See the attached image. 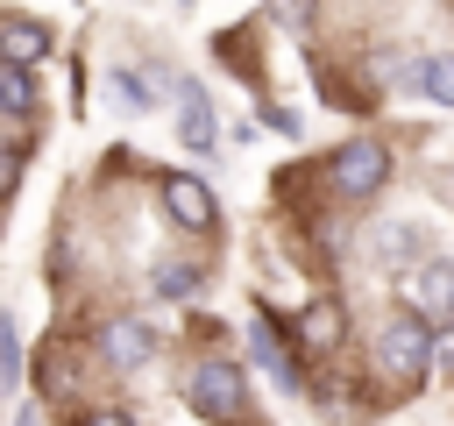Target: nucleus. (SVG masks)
I'll list each match as a JSON object with an SVG mask.
<instances>
[{"label":"nucleus","mask_w":454,"mask_h":426,"mask_svg":"<svg viewBox=\"0 0 454 426\" xmlns=\"http://www.w3.org/2000/svg\"><path fill=\"white\" fill-rule=\"evenodd\" d=\"M433 355H440V334H433L426 312H390V320H383V334H376V362H383V376L419 383V376L433 369Z\"/></svg>","instance_id":"1"},{"label":"nucleus","mask_w":454,"mask_h":426,"mask_svg":"<svg viewBox=\"0 0 454 426\" xmlns=\"http://www.w3.org/2000/svg\"><path fill=\"white\" fill-rule=\"evenodd\" d=\"M184 405H192L206 426H234V419L248 412V376H241L234 362H199L192 383H184Z\"/></svg>","instance_id":"2"},{"label":"nucleus","mask_w":454,"mask_h":426,"mask_svg":"<svg viewBox=\"0 0 454 426\" xmlns=\"http://www.w3.org/2000/svg\"><path fill=\"white\" fill-rule=\"evenodd\" d=\"M383 178H390V156H383L376 142H348V149L333 156V192H348V199H369Z\"/></svg>","instance_id":"3"},{"label":"nucleus","mask_w":454,"mask_h":426,"mask_svg":"<svg viewBox=\"0 0 454 426\" xmlns=\"http://www.w3.org/2000/svg\"><path fill=\"white\" fill-rule=\"evenodd\" d=\"M404 312H454V256H433L404 277Z\"/></svg>","instance_id":"4"},{"label":"nucleus","mask_w":454,"mask_h":426,"mask_svg":"<svg viewBox=\"0 0 454 426\" xmlns=\"http://www.w3.org/2000/svg\"><path fill=\"white\" fill-rule=\"evenodd\" d=\"M163 206H170V220H177V227H192V234H206V227H213V213H220V206H213V192H206L199 178H184V170H177V178H163Z\"/></svg>","instance_id":"5"},{"label":"nucleus","mask_w":454,"mask_h":426,"mask_svg":"<svg viewBox=\"0 0 454 426\" xmlns=\"http://www.w3.org/2000/svg\"><path fill=\"white\" fill-rule=\"evenodd\" d=\"M99 355H106L114 369H142V362L156 355V334H149L142 320H106V327H99Z\"/></svg>","instance_id":"6"},{"label":"nucleus","mask_w":454,"mask_h":426,"mask_svg":"<svg viewBox=\"0 0 454 426\" xmlns=\"http://www.w3.org/2000/svg\"><path fill=\"white\" fill-rule=\"evenodd\" d=\"M340 334H348V312H340L333 298H312V305L298 312V341H305L312 355H326V348H340Z\"/></svg>","instance_id":"7"},{"label":"nucleus","mask_w":454,"mask_h":426,"mask_svg":"<svg viewBox=\"0 0 454 426\" xmlns=\"http://www.w3.org/2000/svg\"><path fill=\"white\" fill-rule=\"evenodd\" d=\"M177 99H184V114H177V135H184V149H213V106H206V92L199 85H177Z\"/></svg>","instance_id":"8"},{"label":"nucleus","mask_w":454,"mask_h":426,"mask_svg":"<svg viewBox=\"0 0 454 426\" xmlns=\"http://www.w3.org/2000/svg\"><path fill=\"white\" fill-rule=\"evenodd\" d=\"M0 50H7V64H35L50 50V28L43 21H0Z\"/></svg>","instance_id":"9"},{"label":"nucleus","mask_w":454,"mask_h":426,"mask_svg":"<svg viewBox=\"0 0 454 426\" xmlns=\"http://www.w3.org/2000/svg\"><path fill=\"white\" fill-rule=\"evenodd\" d=\"M248 348H255V362H262V369H270L284 390H298V369H291V355H284V341H277V327H270V320H255Z\"/></svg>","instance_id":"10"},{"label":"nucleus","mask_w":454,"mask_h":426,"mask_svg":"<svg viewBox=\"0 0 454 426\" xmlns=\"http://www.w3.org/2000/svg\"><path fill=\"white\" fill-rule=\"evenodd\" d=\"M106 92L121 99V114H149V106H156L149 78H135V71H106Z\"/></svg>","instance_id":"11"},{"label":"nucleus","mask_w":454,"mask_h":426,"mask_svg":"<svg viewBox=\"0 0 454 426\" xmlns=\"http://www.w3.org/2000/svg\"><path fill=\"white\" fill-rule=\"evenodd\" d=\"M419 92H426L433 106H454V57H426V64H419Z\"/></svg>","instance_id":"12"},{"label":"nucleus","mask_w":454,"mask_h":426,"mask_svg":"<svg viewBox=\"0 0 454 426\" xmlns=\"http://www.w3.org/2000/svg\"><path fill=\"white\" fill-rule=\"evenodd\" d=\"M376 256H383V263H404V256H419V227H411V220H383V234H376Z\"/></svg>","instance_id":"13"},{"label":"nucleus","mask_w":454,"mask_h":426,"mask_svg":"<svg viewBox=\"0 0 454 426\" xmlns=\"http://www.w3.org/2000/svg\"><path fill=\"white\" fill-rule=\"evenodd\" d=\"M149 291H156V298H192V291H199V270H192V263H156Z\"/></svg>","instance_id":"14"},{"label":"nucleus","mask_w":454,"mask_h":426,"mask_svg":"<svg viewBox=\"0 0 454 426\" xmlns=\"http://www.w3.org/2000/svg\"><path fill=\"white\" fill-rule=\"evenodd\" d=\"M0 106H7V114H28V106H35V85H28L21 64H0Z\"/></svg>","instance_id":"15"},{"label":"nucleus","mask_w":454,"mask_h":426,"mask_svg":"<svg viewBox=\"0 0 454 426\" xmlns=\"http://www.w3.org/2000/svg\"><path fill=\"white\" fill-rule=\"evenodd\" d=\"M21 383V341H14V327L0 320V390H14Z\"/></svg>","instance_id":"16"},{"label":"nucleus","mask_w":454,"mask_h":426,"mask_svg":"<svg viewBox=\"0 0 454 426\" xmlns=\"http://www.w3.org/2000/svg\"><path fill=\"white\" fill-rule=\"evenodd\" d=\"M440 369H454V327H440V355H433Z\"/></svg>","instance_id":"17"},{"label":"nucleus","mask_w":454,"mask_h":426,"mask_svg":"<svg viewBox=\"0 0 454 426\" xmlns=\"http://www.w3.org/2000/svg\"><path fill=\"white\" fill-rule=\"evenodd\" d=\"M85 426H135V419H128V412H92Z\"/></svg>","instance_id":"18"},{"label":"nucleus","mask_w":454,"mask_h":426,"mask_svg":"<svg viewBox=\"0 0 454 426\" xmlns=\"http://www.w3.org/2000/svg\"><path fill=\"white\" fill-rule=\"evenodd\" d=\"M277 14H284V21H298V14H305V0H277Z\"/></svg>","instance_id":"19"}]
</instances>
